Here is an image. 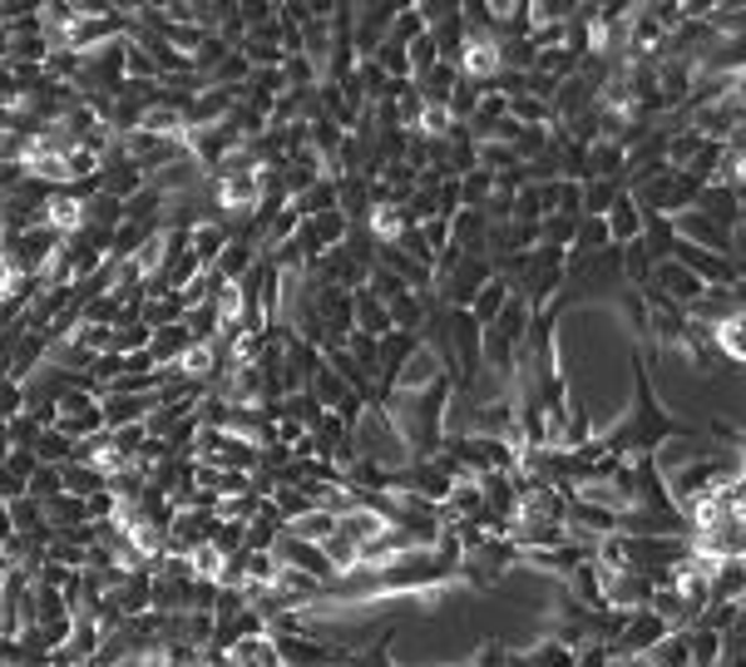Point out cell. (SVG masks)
Returning <instances> with one entry per match:
<instances>
[{
    "mask_svg": "<svg viewBox=\"0 0 746 667\" xmlns=\"http://www.w3.org/2000/svg\"><path fill=\"white\" fill-rule=\"evenodd\" d=\"M154 406H159V396H124V391H110V396L100 400V410H104V430L144 426V420L154 416Z\"/></svg>",
    "mask_w": 746,
    "mask_h": 667,
    "instance_id": "cell-1",
    "label": "cell"
},
{
    "mask_svg": "<svg viewBox=\"0 0 746 667\" xmlns=\"http://www.w3.org/2000/svg\"><path fill=\"white\" fill-rule=\"evenodd\" d=\"M643 228H647L643 208H637V199L623 189V193H618V203L608 208V233H613V248H628V242H637V238H643Z\"/></svg>",
    "mask_w": 746,
    "mask_h": 667,
    "instance_id": "cell-2",
    "label": "cell"
},
{
    "mask_svg": "<svg viewBox=\"0 0 746 667\" xmlns=\"http://www.w3.org/2000/svg\"><path fill=\"white\" fill-rule=\"evenodd\" d=\"M228 663L233 667H287V657H282L272 633H252V637H242V643H233Z\"/></svg>",
    "mask_w": 746,
    "mask_h": 667,
    "instance_id": "cell-3",
    "label": "cell"
},
{
    "mask_svg": "<svg viewBox=\"0 0 746 667\" xmlns=\"http://www.w3.org/2000/svg\"><path fill=\"white\" fill-rule=\"evenodd\" d=\"M509 297H515V282H509V278H489L485 287H479V297L470 302V317H475L479 327H489V321L509 307Z\"/></svg>",
    "mask_w": 746,
    "mask_h": 667,
    "instance_id": "cell-4",
    "label": "cell"
},
{
    "mask_svg": "<svg viewBox=\"0 0 746 667\" xmlns=\"http://www.w3.org/2000/svg\"><path fill=\"white\" fill-rule=\"evenodd\" d=\"M712 341H716V351H722L732 366H746V307H736L732 317L712 331Z\"/></svg>",
    "mask_w": 746,
    "mask_h": 667,
    "instance_id": "cell-5",
    "label": "cell"
},
{
    "mask_svg": "<svg viewBox=\"0 0 746 667\" xmlns=\"http://www.w3.org/2000/svg\"><path fill=\"white\" fill-rule=\"evenodd\" d=\"M357 331H366V337H376V341L396 331V327H391V312H386V302H376L366 287L357 292Z\"/></svg>",
    "mask_w": 746,
    "mask_h": 667,
    "instance_id": "cell-6",
    "label": "cell"
},
{
    "mask_svg": "<svg viewBox=\"0 0 746 667\" xmlns=\"http://www.w3.org/2000/svg\"><path fill=\"white\" fill-rule=\"evenodd\" d=\"M189 347H193V337L183 331V321H179V327L154 331V341H149V351H154V361H159V366H179V361L189 357Z\"/></svg>",
    "mask_w": 746,
    "mask_h": 667,
    "instance_id": "cell-7",
    "label": "cell"
},
{
    "mask_svg": "<svg viewBox=\"0 0 746 667\" xmlns=\"http://www.w3.org/2000/svg\"><path fill=\"white\" fill-rule=\"evenodd\" d=\"M337 529H341L337 515H327V509H307L302 519H292V524H287V534L292 539H307V544H327Z\"/></svg>",
    "mask_w": 746,
    "mask_h": 667,
    "instance_id": "cell-8",
    "label": "cell"
},
{
    "mask_svg": "<svg viewBox=\"0 0 746 667\" xmlns=\"http://www.w3.org/2000/svg\"><path fill=\"white\" fill-rule=\"evenodd\" d=\"M124 223V203L114 199V193H94L90 203H84V228H94V233H114Z\"/></svg>",
    "mask_w": 746,
    "mask_h": 667,
    "instance_id": "cell-9",
    "label": "cell"
},
{
    "mask_svg": "<svg viewBox=\"0 0 746 667\" xmlns=\"http://www.w3.org/2000/svg\"><path fill=\"white\" fill-rule=\"evenodd\" d=\"M50 228H60L65 238L84 228V203L75 199L70 189H55V193H50Z\"/></svg>",
    "mask_w": 746,
    "mask_h": 667,
    "instance_id": "cell-10",
    "label": "cell"
},
{
    "mask_svg": "<svg viewBox=\"0 0 746 667\" xmlns=\"http://www.w3.org/2000/svg\"><path fill=\"white\" fill-rule=\"evenodd\" d=\"M312 396H317V406H321V410H341L351 396H357V391H351L347 381H341L331 366H321L317 376H312Z\"/></svg>",
    "mask_w": 746,
    "mask_h": 667,
    "instance_id": "cell-11",
    "label": "cell"
},
{
    "mask_svg": "<svg viewBox=\"0 0 746 667\" xmlns=\"http://www.w3.org/2000/svg\"><path fill=\"white\" fill-rule=\"evenodd\" d=\"M60 470H65V495H75V499H94L110 489V479L94 465H60Z\"/></svg>",
    "mask_w": 746,
    "mask_h": 667,
    "instance_id": "cell-12",
    "label": "cell"
},
{
    "mask_svg": "<svg viewBox=\"0 0 746 667\" xmlns=\"http://www.w3.org/2000/svg\"><path fill=\"white\" fill-rule=\"evenodd\" d=\"M189 568H193V578H199V584H218L223 568H228V554H223V549L208 539V544H199L189 554Z\"/></svg>",
    "mask_w": 746,
    "mask_h": 667,
    "instance_id": "cell-13",
    "label": "cell"
},
{
    "mask_svg": "<svg viewBox=\"0 0 746 667\" xmlns=\"http://www.w3.org/2000/svg\"><path fill=\"white\" fill-rule=\"evenodd\" d=\"M70 455H75V440L55 426L35 440V460H41V465H70Z\"/></svg>",
    "mask_w": 746,
    "mask_h": 667,
    "instance_id": "cell-14",
    "label": "cell"
},
{
    "mask_svg": "<svg viewBox=\"0 0 746 667\" xmlns=\"http://www.w3.org/2000/svg\"><path fill=\"white\" fill-rule=\"evenodd\" d=\"M65 495V470L60 465H35L31 475V499H41V505H50V499Z\"/></svg>",
    "mask_w": 746,
    "mask_h": 667,
    "instance_id": "cell-15",
    "label": "cell"
},
{
    "mask_svg": "<svg viewBox=\"0 0 746 667\" xmlns=\"http://www.w3.org/2000/svg\"><path fill=\"white\" fill-rule=\"evenodd\" d=\"M154 341V331L144 327V321H124V327H114V357H134V351H144Z\"/></svg>",
    "mask_w": 746,
    "mask_h": 667,
    "instance_id": "cell-16",
    "label": "cell"
},
{
    "mask_svg": "<svg viewBox=\"0 0 746 667\" xmlns=\"http://www.w3.org/2000/svg\"><path fill=\"white\" fill-rule=\"evenodd\" d=\"M5 430H11V450H35V440L45 436V426L31 416V410H21L15 420H5Z\"/></svg>",
    "mask_w": 746,
    "mask_h": 667,
    "instance_id": "cell-17",
    "label": "cell"
},
{
    "mask_svg": "<svg viewBox=\"0 0 746 667\" xmlns=\"http://www.w3.org/2000/svg\"><path fill=\"white\" fill-rule=\"evenodd\" d=\"M124 75H129V80H159V70H154V55L144 50V45L129 41V50H124Z\"/></svg>",
    "mask_w": 746,
    "mask_h": 667,
    "instance_id": "cell-18",
    "label": "cell"
},
{
    "mask_svg": "<svg viewBox=\"0 0 746 667\" xmlns=\"http://www.w3.org/2000/svg\"><path fill=\"white\" fill-rule=\"evenodd\" d=\"M21 410H25V391H21V381L0 376V420H15Z\"/></svg>",
    "mask_w": 746,
    "mask_h": 667,
    "instance_id": "cell-19",
    "label": "cell"
},
{
    "mask_svg": "<svg viewBox=\"0 0 746 667\" xmlns=\"http://www.w3.org/2000/svg\"><path fill=\"white\" fill-rule=\"evenodd\" d=\"M11 460V430H5V420H0V465Z\"/></svg>",
    "mask_w": 746,
    "mask_h": 667,
    "instance_id": "cell-20",
    "label": "cell"
}]
</instances>
